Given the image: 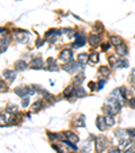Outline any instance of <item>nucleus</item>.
I'll list each match as a JSON object with an SVG mask.
<instances>
[{"instance_id":"obj_1","label":"nucleus","mask_w":135,"mask_h":153,"mask_svg":"<svg viewBox=\"0 0 135 153\" xmlns=\"http://www.w3.org/2000/svg\"><path fill=\"white\" fill-rule=\"evenodd\" d=\"M61 33H62V30H58V29H50L46 31V34H45V39H47L50 43H54L56 41H57V38L61 35Z\"/></svg>"},{"instance_id":"obj_2","label":"nucleus","mask_w":135,"mask_h":153,"mask_svg":"<svg viewBox=\"0 0 135 153\" xmlns=\"http://www.w3.org/2000/svg\"><path fill=\"white\" fill-rule=\"evenodd\" d=\"M107 146H108V141H107L105 137L103 135H100L96 138V153H101L103 150L107 149Z\"/></svg>"},{"instance_id":"obj_3","label":"nucleus","mask_w":135,"mask_h":153,"mask_svg":"<svg viewBox=\"0 0 135 153\" xmlns=\"http://www.w3.org/2000/svg\"><path fill=\"white\" fill-rule=\"evenodd\" d=\"M60 60L65 61V62H70V61H73V52H72V49H64L62 50V52L60 53Z\"/></svg>"},{"instance_id":"obj_4","label":"nucleus","mask_w":135,"mask_h":153,"mask_svg":"<svg viewBox=\"0 0 135 153\" xmlns=\"http://www.w3.org/2000/svg\"><path fill=\"white\" fill-rule=\"evenodd\" d=\"M30 33L25 31V30H15V38L18 39L19 42H25V41H29Z\"/></svg>"},{"instance_id":"obj_5","label":"nucleus","mask_w":135,"mask_h":153,"mask_svg":"<svg viewBox=\"0 0 135 153\" xmlns=\"http://www.w3.org/2000/svg\"><path fill=\"white\" fill-rule=\"evenodd\" d=\"M86 42V37L84 35V34H80V33H77L76 34V42H73V45L72 46L75 47H80V46H84Z\"/></svg>"},{"instance_id":"obj_6","label":"nucleus","mask_w":135,"mask_h":153,"mask_svg":"<svg viewBox=\"0 0 135 153\" xmlns=\"http://www.w3.org/2000/svg\"><path fill=\"white\" fill-rule=\"evenodd\" d=\"M78 67H80V64H78V62L70 61L69 64L62 65V69H64V71H66V72H69V73H73L75 71H77V69H78Z\"/></svg>"},{"instance_id":"obj_7","label":"nucleus","mask_w":135,"mask_h":153,"mask_svg":"<svg viewBox=\"0 0 135 153\" xmlns=\"http://www.w3.org/2000/svg\"><path fill=\"white\" fill-rule=\"evenodd\" d=\"M89 45L91 46H99L100 43H101V35L100 34H91V37H89Z\"/></svg>"},{"instance_id":"obj_8","label":"nucleus","mask_w":135,"mask_h":153,"mask_svg":"<svg viewBox=\"0 0 135 153\" xmlns=\"http://www.w3.org/2000/svg\"><path fill=\"white\" fill-rule=\"evenodd\" d=\"M64 134H65V137H66L68 142H72V144H75V145L78 144V135L75 134L73 132H65Z\"/></svg>"},{"instance_id":"obj_9","label":"nucleus","mask_w":135,"mask_h":153,"mask_svg":"<svg viewBox=\"0 0 135 153\" xmlns=\"http://www.w3.org/2000/svg\"><path fill=\"white\" fill-rule=\"evenodd\" d=\"M115 52H116L117 56H120V57H124L126 54H127L128 49H127V46H126L124 43H122V45H119V46L115 47Z\"/></svg>"},{"instance_id":"obj_10","label":"nucleus","mask_w":135,"mask_h":153,"mask_svg":"<svg viewBox=\"0 0 135 153\" xmlns=\"http://www.w3.org/2000/svg\"><path fill=\"white\" fill-rule=\"evenodd\" d=\"M30 68H32V69H42L43 68L42 58H34V60L30 62Z\"/></svg>"},{"instance_id":"obj_11","label":"nucleus","mask_w":135,"mask_h":153,"mask_svg":"<svg viewBox=\"0 0 135 153\" xmlns=\"http://www.w3.org/2000/svg\"><path fill=\"white\" fill-rule=\"evenodd\" d=\"M3 76L6 79H7L10 83H12L14 81V79H15V76H16V71H11V69H6V71L3 72Z\"/></svg>"},{"instance_id":"obj_12","label":"nucleus","mask_w":135,"mask_h":153,"mask_svg":"<svg viewBox=\"0 0 135 153\" xmlns=\"http://www.w3.org/2000/svg\"><path fill=\"white\" fill-rule=\"evenodd\" d=\"M89 61V56L86 53H80L77 56V62L80 65H84V64H86V62H88Z\"/></svg>"},{"instance_id":"obj_13","label":"nucleus","mask_w":135,"mask_h":153,"mask_svg":"<svg viewBox=\"0 0 135 153\" xmlns=\"http://www.w3.org/2000/svg\"><path fill=\"white\" fill-rule=\"evenodd\" d=\"M96 126H97V129H99L100 132H103L104 129L107 127L105 121H104L103 117H97V119H96Z\"/></svg>"},{"instance_id":"obj_14","label":"nucleus","mask_w":135,"mask_h":153,"mask_svg":"<svg viewBox=\"0 0 135 153\" xmlns=\"http://www.w3.org/2000/svg\"><path fill=\"white\" fill-rule=\"evenodd\" d=\"M26 68H27V62H26L25 60H19V61H16L15 62V69L16 71H25Z\"/></svg>"},{"instance_id":"obj_15","label":"nucleus","mask_w":135,"mask_h":153,"mask_svg":"<svg viewBox=\"0 0 135 153\" xmlns=\"http://www.w3.org/2000/svg\"><path fill=\"white\" fill-rule=\"evenodd\" d=\"M47 65H49V71H58V65H57V61L54 60V58L50 57L49 60H47Z\"/></svg>"},{"instance_id":"obj_16","label":"nucleus","mask_w":135,"mask_h":153,"mask_svg":"<svg viewBox=\"0 0 135 153\" xmlns=\"http://www.w3.org/2000/svg\"><path fill=\"white\" fill-rule=\"evenodd\" d=\"M123 43V38L119 35H112L111 37V45H115V47Z\"/></svg>"},{"instance_id":"obj_17","label":"nucleus","mask_w":135,"mask_h":153,"mask_svg":"<svg viewBox=\"0 0 135 153\" xmlns=\"http://www.w3.org/2000/svg\"><path fill=\"white\" fill-rule=\"evenodd\" d=\"M15 93L20 98H25V96H29L27 95V89L26 87H18V88H15Z\"/></svg>"},{"instance_id":"obj_18","label":"nucleus","mask_w":135,"mask_h":153,"mask_svg":"<svg viewBox=\"0 0 135 153\" xmlns=\"http://www.w3.org/2000/svg\"><path fill=\"white\" fill-rule=\"evenodd\" d=\"M75 89L76 88H73V86L66 87V88H65V91H64V96H65V98H69V99H70V96H75Z\"/></svg>"},{"instance_id":"obj_19","label":"nucleus","mask_w":135,"mask_h":153,"mask_svg":"<svg viewBox=\"0 0 135 153\" xmlns=\"http://www.w3.org/2000/svg\"><path fill=\"white\" fill-rule=\"evenodd\" d=\"M104 121H105V125L108 126V127H111V126H114V125H115V118H114V115L107 114L105 117H104Z\"/></svg>"},{"instance_id":"obj_20","label":"nucleus","mask_w":135,"mask_h":153,"mask_svg":"<svg viewBox=\"0 0 135 153\" xmlns=\"http://www.w3.org/2000/svg\"><path fill=\"white\" fill-rule=\"evenodd\" d=\"M85 95H86V91L82 88V87L78 86L77 88L75 89V96H77V98H84Z\"/></svg>"},{"instance_id":"obj_21","label":"nucleus","mask_w":135,"mask_h":153,"mask_svg":"<svg viewBox=\"0 0 135 153\" xmlns=\"http://www.w3.org/2000/svg\"><path fill=\"white\" fill-rule=\"evenodd\" d=\"M115 68H127L128 67V62L126 60H119L115 62Z\"/></svg>"},{"instance_id":"obj_22","label":"nucleus","mask_w":135,"mask_h":153,"mask_svg":"<svg viewBox=\"0 0 135 153\" xmlns=\"http://www.w3.org/2000/svg\"><path fill=\"white\" fill-rule=\"evenodd\" d=\"M99 72L101 73L103 76H110V73H111V69L108 67H100V69H99Z\"/></svg>"},{"instance_id":"obj_23","label":"nucleus","mask_w":135,"mask_h":153,"mask_svg":"<svg viewBox=\"0 0 135 153\" xmlns=\"http://www.w3.org/2000/svg\"><path fill=\"white\" fill-rule=\"evenodd\" d=\"M84 81V75H78V76H76V79L75 80H73V84H75V86H80V84H81V83Z\"/></svg>"},{"instance_id":"obj_24","label":"nucleus","mask_w":135,"mask_h":153,"mask_svg":"<svg viewBox=\"0 0 135 153\" xmlns=\"http://www.w3.org/2000/svg\"><path fill=\"white\" fill-rule=\"evenodd\" d=\"M89 62H93V64H96L99 62V54L97 53H92L89 56Z\"/></svg>"},{"instance_id":"obj_25","label":"nucleus","mask_w":135,"mask_h":153,"mask_svg":"<svg viewBox=\"0 0 135 153\" xmlns=\"http://www.w3.org/2000/svg\"><path fill=\"white\" fill-rule=\"evenodd\" d=\"M41 107H42V100H38V102L32 104V111H38Z\"/></svg>"},{"instance_id":"obj_26","label":"nucleus","mask_w":135,"mask_h":153,"mask_svg":"<svg viewBox=\"0 0 135 153\" xmlns=\"http://www.w3.org/2000/svg\"><path fill=\"white\" fill-rule=\"evenodd\" d=\"M6 110H7L8 113H16V111H18V106H15V104H10V106H7Z\"/></svg>"},{"instance_id":"obj_27","label":"nucleus","mask_w":135,"mask_h":153,"mask_svg":"<svg viewBox=\"0 0 135 153\" xmlns=\"http://www.w3.org/2000/svg\"><path fill=\"white\" fill-rule=\"evenodd\" d=\"M29 104H30V96H25V98H22V106L27 107Z\"/></svg>"},{"instance_id":"obj_28","label":"nucleus","mask_w":135,"mask_h":153,"mask_svg":"<svg viewBox=\"0 0 135 153\" xmlns=\"http://www.w3.org/2000/svg\"><path fill=\"white\" fill-rule=\"evenodd\" d=\"M126 132H127V134L130 135L131 138H135V129H127Z\"/></svg>"},{"instance_id":"obj_29","label":"nucleus","mask_w":135,"mask_h":153,"mask_svg":"<svg viewBox=\"0 0 135 153\" xmlns=\"http://www.w3.org/2000/svg\"><path fill=\"white\" fill-rule=\"evenodd\" d=\"M7 49V41H4V38H1V53H4Z\"/></svg>"},{"instance_id":"obj_30","label":"nucleus","mask_w":135,"mask_h":153,"mask_svg":"<svg viewBox=\"0 0 135 153\" xmlns=\"http://www.w3.org/2000/svg\"><path fill=\"white\" fill-rule=\"evenodd\" d=\"M110 47H111V43H108V42H105V43H103V45H101V50H103V52H107Z\"/></svg>"},{"instance_id":"obj_31","label":"nucleus","mask_w":135,"mask_h":153,"mask_svg":"<svg viewBox=\"0 0 135 153\" xmlns=\"http://www.w3.org/2000/svg\"><path fill=\"white\" fill-rule=\"evenodd\" d=\"M89 88L92 89V91H97V86H96V83L91 81V83H89Z\"/></svg>"},{"instance_id":"obj_32","label":"nucleus","mask_w":135,"mask_h":153,"mask_svg":"<svg viewBox=\"0 0 135 153\" xmlns=\"http://www.w3.org/2000/svg\"><path fill=\"white\" fill-rule=\"evenodd\" d=\"M104 84H105V80H99V83H97V89H101L104 87Z\"/></svg>"},{"instance_id":"obj_33","label":"nucleus","mask_w":135,"mask_h":153,"mask_svg":"<svg viewBox=\"0 0 135 153\" xmlns=\"http://www.w3.org/2000/svg\"><path fill=\"white\" fill-rule=\"evenodd\" d=\"M124 153H135V146H130L124 150Z\"/></svg>"},{"instance_id":"obj_34","label":"nucleus","mask_w":135,"mask_h":153,"mask_svg":"<svg viewBox=\"0 0 135 153\" xmlns=\"http://www.w3.org/2000/svg\"><path fill=\"white\" fill-rule=\"evenodd\" d=\"M128 144H131L128 140H120V146H127Z\"/></svg>"},{"instance_id":"obj_35","label":"nucleus","mask_w":135,"mask_h":153,"mask_svg":"<svg viewBox=\"0 0 135 153\" xmlns=\"http://www.w3.org/2000/svg\"><path fill=\"white\" fill-rule=\"evenodd\" d=\"M128 104H130V107H131V108H135V98H132V99H130V102H128Z\"/></svg>"},{"instance_id":"obj_36","label":"nucleus","mask_w":135,"mask_h":153,"mask_svg":"<svg viewBox=\"0 0 135 153\" xmlns=\"http://www.w3.org/2000/svg\"><path fill=\"white\" fill-rule=\"evenodd\" d=\"M42 43H43V39H37V47L42 46Z\"/></svg>"},{"instance_id":"obj_37","label":"nucleus","mask_w":135,"mask_h":153,"mask_svg":"<svg viewBox=\"0 0 135 153\" xmlns=\"http://www.w3.org/2000/svg\"><path fill=\"white\" fill-rule=\"evenodd\" d=\"M108 153H120V150L117 149V148H114V149H111Z\"/></svg>"},{"instance_id":"obj_38","label":"nucleus","mask_w":135,"mask_h":153,"mask_svg":"<svg viewBox=\"0 0 135 153\" xmlns=\"http://www.w3.org/2000/svg\"><path fill=\"white\" fill-rule=\"evenodd\" d=\"M0 86H1V92H4V89H7V88H4V80L0 81Z\"/></svg>"},{"instance_id":"obj_39","label":"nucleus","mask_w":135,"mask_h":153,"mask_svg":"<svg viewBox=\"0 0 135 153\" xmlns=\"http://www.w3.org/2000/svg\"><path fill=\"white\" fill-rule=\"evenodd\" d=\"M134 81H135V77H134Z\"/></svg>"}]
</instances>
